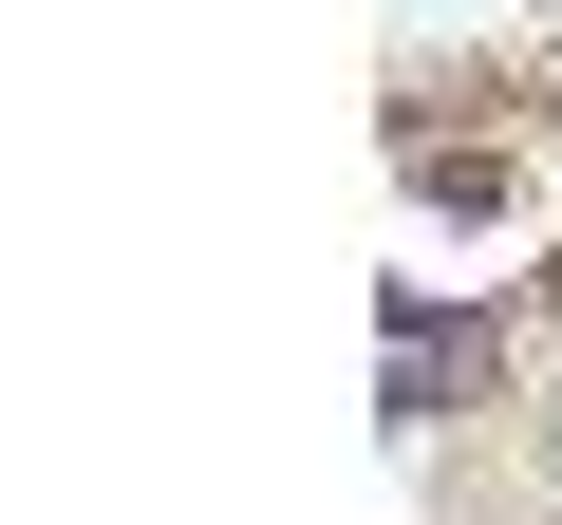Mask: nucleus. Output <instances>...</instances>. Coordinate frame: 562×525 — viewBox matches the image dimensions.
Returning <instances> with one entry per match:
<instances>
[{
  "mask_svg": "<svg viewBox=\"0 0 562 525\" xmlns=\"http://www.w3.org/2000/svg\"><path fill=\"white\" fill-rule=\"evenodd\" d=\"M543 469H562V376H543Z\"/></svg>",
  "mask_w": 562,
  "mask_h": 525,
  "instance_id": "f03ea898",
  "label": "nucleus"
},
{
  "mask_svg": "<svg viewBox=\"0 0 562 525\" xmlns=\"http://www.w3.org/2000/svg\"><path fill=\"white\" fill-rule=\"evenodd\" d=\"M469 376H487L469 320H394V432H431V394H469Z\"/></svg>",
  "mask_w": 562,
  "mask_h": 525,
  "instance_id": "f257e3e1",
  "label": "nucleus"
}]
</instances>
